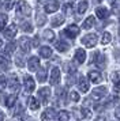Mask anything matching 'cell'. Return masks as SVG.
I'll list each match as a JSON object with an SVG mask.
<instances>
[{"instance_id":"obj_1","label":"cell","mask_w":120,"mask_h":121,"mask_svg":"<svg viewBox=\"0 0 120 121\" xmlns=\"http://www.w3.org/2000/svg\"><path fill=\"white\" fill-rule=\"evenodd\" d=\"M16 12H18V17H30V14H32V7L27 4V1L19 0Z\"/></svg>"},{"instance_id":"obj_2","label":"cell","mask_w":120,"mask_h":121,"mask_svg":"<svg viewBox=\"0 0 120 121\" xmlns=\"http://www.w3.org/2000/svg\"><path fill=\"white\" fill-rule=\"evenodd\" d=\"M97 41H98V37L97 34H87V35H85L83 38H82V44L85 45L86 48H94L96 45H97Z\"/></svg>"},{"instance_id":"obj_3","label":"cell","mask_w":120,"mask_h":121,"mask_svg":"<svg viewBox=\"0 0 120 121\" xmlns=\"http://www.w3.org/2000/svg\"><path fill=\"white\" fill-rule=\"evenodd\" d=\"M16 33H18V26H16L15 23L8 25V27H5L4 31H3V34H4V37L7 39H12L14 37H15Z\"/></svg>"},{"instance_id":"obj_4","label":"cell","mask_w":120,"mask_h":121,"mask_svg":"<svg viewBox=\"0 0 120 121\" xmlns=\"http://www.w3.org/2000/svg\"><path fill=\"white\" fill-rule=\"evenodd\" d=\"M106 94H108V88L104 87V86H101V87H97V88L93 90L92 97L94 99H97V101H101L104 97H106Z\"/></svg>"},{"instance_id":"obj_5","label":"cell","mask_w":120,"mask_h":121,"mask_svg":"<svg viewBox=\"0 0 120 121\" xmlns=\"http://www.w3.org/2000/svg\"><path fill=\"white\" fill-rule=\"evenodd\" d=\"M61 34L67 35L68 38H75L76 35L79 34V27H78L76 25H70V26H67V29H65Z\"/></svg>"},{"instance_id":"obj_6","label":"cell","mask_w":120,"mask_h":121,"mask_svg":"<svg viewBox=\"0 0 120 121\" xmlns=\"http://www.w3.org/2000/svg\"><path fill=\"white\" fill-rule=\"evenodd\" d=\"M59 82H60V69L57 68V67H53L52 71H51L49 83H51L52 86H56V84H59Z\"/></svg>"},{"instance_id":"obj_7","label":"cell","mask_w":120,"mask_h":121,"mask_svg":"<svg viewBox=\"0 0 120 121\" xmlns=\"http://www.w3.org/2000/svg\"><path fill=\"white\" fill-rule=\"evenodd\" d=\"M19 48L22 49V52L23 53H27V52H30V49H32V41H30V38H27V37H22V38H19Z\"/></svg>"},{"instance_id":"obj_8","label":"cell","mask_w":120,"mask_h":121,"mask_svg":"<svg viewBox=\"0 0 120 121\" xmlns=\"http://www.w3.org/2000/svg\"><path fill=\"white\" fill-rule=\"evenodd\" d=\"M59 1L57 0H51V1H48L46 4H45V7H44V10H45V12H48V14H52V12H56L57 10H59Z\"/></svg>"},{"instance_id":"obj_9","label":"cell","mask_w":120,"mask_h":121,"mask_svg":"<svg viewBox=\"0 0 120 121\" xmlns=\"http://www.w3.org/2000/svg\"><path fill=\"white\" fill-rule=\"evenodd\" d=\"M23 83H25V91H26V93H33V91H34L36 83H34V80H33L32 76H25Z\"/></svg>"},{"instance_id":"obj_10","label":"cell","mask_w":120,"mask_h":121,"mask_svg":"<svg viewBox=\"0 0 120 121\" xmlns=\"http://www.w3.org/2000/svg\"><path fill=\"white\" fill-rule=\"evenodd\" d=\"M38 67H40V59L36 57V56L30 57V59H29V63H27V68H29V71L30 72L37 71Z\"/></svg>"},{"instance_id":"obj_11","label":"cell","mask_w":120,"mask_h":121,"mask_svg":"<svg viewBox=\"0 0 120 121\" xmlns=\"http://www.w3.org/2000/svg\"><path fill=\"white\" fill-rule=\"evenodd\" d=\"M38 97L41 98L42 104H46L48 99H49V97H51V88H48V87L40 88V90H38Z\"/></svg>"},{"instance_id":"obj_12","label":"cell","mask_w":120,"mask_h":121,"mask_svg":"<svg viewBox=\"0 0 120 121\" xmlns=\"http://www.w3.org/2000/svg\"><path fill=\"white\" fill-rule=\"evenodd\" d=\"M93 61L96 63V65L100 67V68H104L105 67V57H104L100 52H96L93 55Z\"/></svg>"},{"instance_id":"obj_13","label":"cell","mask_w":120,"mask_h":121,"mask_svg":"<svg viewBox=\"0 0 120 121\" xmlns=\"http://www.w3.org/2000/svg\"><path fill=\"white\" fill-rule=\"evenodd\" d=\"M8 87L11 90H18V87H19V79L16 78L15 73H11L8 76Z\"/></svg>"},{"instance_id":"obj_14","label":"cell","mask_w":120,"mask_h":121,"mask_svg":"<svg viewBox=\"0 0 120 121\" xmlns=\"http://www.w3.org/2000/svg\"><path fill=\"white\" fill-rule=\"evenodd\" d=\"M41 118L42 120H55V118H57V113L53 109H46L41 114Z\"/></svg>"},{"instance_id":"obj_15","label":"cell","mask_w":120,"mask_h":121,"mask_svg":"<svg viewBox=\"0 0 120 121\" xmlns=\"http://www.w3.org/2000/svg\"><path fill=\"white\" fill-rule=\"evenodd\" d=\"M78 87H79V90H81L82 93H87V91H89V82H87L86 78H83V76L79 78Z\"/></svg>"},{"instance_id":"obj_16","label":"cell","mask_w":120,"mask_h":121,"mask_svg":"<svg viewBox=\"0 0 120 121\" xmlns=\"http://www.w3.org/2000/svg\"><path fill=\"white\" fill-rule=\"evenodd\" d=\"M86 60V53H85V50L83 49H76L75 52V61L78 64H82V63H85Z\"/></svg>"},{"instance_id":"obj_17","label":"cell","mask_w":120,"mask_h":121,"mask_svg":"<svg viewBox=\"0 0 120 121\" xmlns=\"http://www.w3.org/2000/svg\"><path fill=\"white\" fill-rule=\"evenodd\" d=\"M89 79L93 83H100L102 80V76H101V73L98 71H90L89 72Z\"/></svg>"},{"instance_id":"obj_18","label":"cell","mask_w":120,"mask_h":121,"mask_svg":"<svg viewBox=\"0 0 120 121\" xmlns=\"http://www.w3.org/2000/svg\"><path fill=\"white\" fill-rule=\"evenodd\" d=\"M96 15H97L100 19H106L109 17V11L105 8V7H98L96 10Z\"/></svg>"},{"instance_id":"obj_19","label":"cell","mask_w":120,"mask_h":121,"mask_svg":"<svg viewBox=\"0 0 120 121\" xmlns=\"http://www.w3.org/2000/svg\"><path fill=\"white\" fill-rule=\"evenodd\" d=\"M40 56L44 57V59H49V57L52 56V49H51L49 46H42V48H40Z\"/></svg>"},{"instance_id":"obj_20","label":"cell","mask_w":120,"mask_h":121,"mask_svg":"<svg viewBox=\"0 0 120 121\" xmlns=\"http://www.w3.org/2000/svg\"><path fill=\"white\" fill-rule=\"evenodd\" d=\"M37 78H38V82L44 83L46 80V67H41V69H37Z\"/></svg>"},{"instance_id":"obj_21","label":"cell","mask_w":120,"mask_h":121,"mask_svg":"<svg viewBox=\"0 0 120 121\" xmlns=\"http://www.w3.org/2000/svg\"><path fill=\"white\" fill-rule=\"evenodd\" d=\"M55 48L59 50V52H65V50H68L70 45L67 44V42H64V41H57V42L55 44Z\"/></svg>"},{"instance_id":"obj_22","label":"cell","mask_w":120,"mask_h":121,"mask_svg":"<svg viewBox=\"0 0 120 121\" xmlns=\"http://www.w3.org/2000/svg\"><path fill=\"white\" fill-rule=\"evenodd\" d=\"M15 102H16V95H7L5 97V101H4V105L7 106V108H12L14 105H15Z\"/></svg>"},{"instance_id":"obj_23","label":"cell","mask_w":120,"mask_h":121,"mask_svg":"<svg viewBox=\"0 0 120 121\" xmlns=\"http://www.w3.org/2000/svg\"><path fill=\"white\" fill-rule=\"evenodd\" d=\"M46 22V17H45V14L42 12H37V15H36V23H37V26H44Z\"/></svg>"},{"instance_id":"obj_24","label":"cell","mask_w":120,"mask_h":121,"mask_svg":"<svg viewBox=\"0 0 120 121\" xmlns=\"http://www.w3.org/2000/svg\"><path fill=\"white\" fill-rule=\"evenodd\" d=\"M27 102H29V108H30V110H37L38 108H40V102H38V99L34 98V97H30Z\"/></svg>"},{"instance_id":"obj_25","label":"cell","mask_w":120,"mask_h":121,"mask_svg":"<svg viewBox=\"0 0 120 121\" xmlns=\"http://www.w3.org/2000/svg\"><path fill=\"white\" fill-rule=\"evenodd\" d=\"M10 68V61L4 56H0V71H7Z\"/></svg>"},{"instance_id":"obj_26","label":"cell","mask_w":120,"mask_h":121,"mask_svg":"<svg viewBox=\"0 0 120 121\" xmlns=\"http://www.w3.org/2000/svg\"><path fill=\"white\" fill-rule=\"evenodd\" d=\"M15 49H16V44L15 42H10V44H7V46H5L4 53L5 55H8V56H11L12 53H14V50Z\"/></svg>"},{"instance_id":"obj_27","label":"cell","mask_w":120,"mask_h":121,"mask_svg":"<svg viewBox=\"0 0 120 121\" xmlns=\"http://www.w3.org/2000/svg\"><path fill=\"white\" fill-rule=\"evenodd\" d=\"M61 23H64V17H63V15H57V17H55L53 19H52V26H53V27H57Z\"/></svg>"},{"instance_id":"obj_28","label":"cell","mask_w":120,"mask_h":121,"mask_svg":"<svg viewBox=\"0 0 120 121\" xmlns=\"http://www.w3.org/2000/svg\"><path fill=\"white\" fill-rule=\"evenodd\" d=\"M94 22H96V19H94V17H89L85 21V23H83V29H90V27H93L94 26Z\"/></svg>"},{"instance_id":"obj_29","label":"cell","mask_w":120,"mask_h":121,"mask_svg":"<svg viewBox=\"0 0 120 121\" xmlns=\"http://www.w3.org/2000/svg\"><path fill=\"white\" fill-rule=\"evenodd\" d=\"M15 3H16V0H4V3H3V8H4L5 11H10L11 8L14 7Z\"/></svg>"},{"instance_id":"obj_30","label":"cell","mask_w":120,"mask_h":121,"mask_svg":"<svg viewBox=\"0 0 120 121\" xmlns=\"http://www.w3.org/2000/svg\"><path fill=\"white\" fill-rule=\"evenodd\" d=\"M7 23H8V17L5 14H0V31L5 27Z\"/></svg>"},{"instance_id":"obj_31","label":"cell","mask_w":120,"mask_h":121,"mask_svg":"<svg viewBox=\"0 0 120 121\" xmlns=\"http://www.w3.org/2000/svg\"><path fill=\"white\" fill-rule=\"evenodd\" d=\"M42 37L46 39V41H53L55 39V33L52 31V30H45V31L42 33Z\"/></svg>"},{"instance_id":"obj_32","label":"cell","mask_w":120,"mask_h":121,"mask_svg":"<svg viewBox=\"0 0 120 121\" xmlns=\"http://www.w3.org/2000/svg\"><path fill=\"white\" fill-rule=\"evenodd\" d=\"M111 39H112V34L108 33V31H105V33H104V35H102V38H101V44L106 45V44H109V42H111Z\"/></svg>"},{"instance_id":"obj_33","label":"cell","mask_w":120,"mask_h":121,"mask_svg":"<svg viewBox=\"0 0 120 121\" xmlns=\"http://www.w3.org/2000/svg\"><path fill=\"white\" fill-rule=\"evenodd\" d=\"M87 7H89V3H87V1H81V3L78 4V12H79V14H83V12L87 10Z\"/></svg>"},{"instance_id":"obj_34","label":"cell","mask_w":120,"mask_h":121,"mask_svg":"<svg viewBox=\"0 0 120 121\" xmlns=\"http://www.w3.org/2000/svg\"><path fill=\"white\" fill-rule=\"evenodd\" d=\"M21 29L23 30V31H26V33H30V31H33V26H32L29 22H22V23H21Z\"/></svg>"},{"instance_id":"obj_35","label":"cell","mask_w":120,"mask_h":121,"mask_svg":"<svg viewBox=\"0 0 120 121\" xmlns=\"http://www.w3.org/2000/svg\"><path fill=\"white\" fill-rule=\"evenodd\" d=\"M57 118H59V120H61V121H67L68 118H70V114H68L65 110H61L59 114H57Z\"/></svg>"},{"instance_id":"obj_36","label":"cell","mask_w":120,"mask_h":121,"mask_svg":"<svg viewBox=\"0 0 120 121\" xmlns=\"http://www.w3.org/2000/svg\"><path fill=\"white\" fill-rule=\"evenodd\" d=\"M63 12L67 14V15H70L71 12H72V4L71 3H65L64 6H63Z\"/></svg>"},{"instance_id":"obj_37","label":"cell","mask_w":120,"mask_h":121,"mask_svg":"<svg viewBox=\"0 0 120 121\" xmlns=\"http://www.w3.org/2000/svg\"><path fill=\"white\" fill-rule=\"evenodd\" d=\"M64 71L68 72V73H74V72L76 71V68L74 67V64H71V63H68V64H65L64 67Z\"/></svg>"},{"instance_id":"obj_38","label":"cell","mask_w":120,"mask_h":121,"mask_svg":"<svg viewBox=\"0 0 120 121\" xmlns=\"http://www.w3.org/2000/svg\"><path fill=\"white\" fill-rule=\"evenodd\" d=\"M5 86H7V79H5V76L0 75V91H3L5 88Z\"/></svg>"},{"instance_id":"obj_39","label":"cell","mask_w":120,"mask_h":121,"mask_svg":"<svg viewBox=\"0 0 120 121\" xmlns=\"http://www.w3.org/2000/svg\"><path fill=\"white\" fill-rule=\"evenodd\" d=\"M112 4H113V7H112L113 14H119L120 12V1H113Z\"/></svg>"},{"instance_id":"obj_40","label":"cell","mask_w":120,"mask_h":121,"mask_svg":"<svg viewBox=\"0 0 120 121\" xmlns=\"http://www.w3.org/2000/svg\"><path fill=\"white\" fill-rule=\"evenodd\" d=\"M112 82L113 83L120 82V71H115L113 73H112Z\"/></svg>"},{"instance_id":"obj_41","label":"cell","mask_w":120,"mask_h":121,"mask_svg":"<svg viewBox=\"0 0 120 121\" xmlns=\"http://www.w3.org/2000/svg\"><path fill=\"white\" fill-rule=\"evenodd\" d=\"M70 98H71V101H74V102H78L79 101V94L76 93V91H72V93L70 94Z\"/></svg>"},{"instance_id":"obj_42","label":"cell","mask_w":120,"mask_h":121,"mask_svg":"<svg viewBox=\"0 0 120 121\" xmlns=\"http://www.w3.org/2000/svg\"><path fill=\"white\" fill-rule=\"evenodd\" d=\"M56 95H57V97H59L60 99L61 98H64V95H65V90L64 88H57V90H56Z\"/></svg>"},{"instance_id":"obj_43","label":"cell","mask_w":120,"mask_h":121,"mask_svg":"<svg viewBox=\"0 0 120 121\" xmlns=\"http://www.w3.org/2000/svg\"><path fill=\"white\" fill-rule=\"evenodd\" d=\"M81 112H82V117H86V118H89V117L92 116V113H90V112H89L86 108H82Z\"/></svg>"},{"instance_id":"obj_44","label":"cell","mask_w":120,"mask_h":121,"mask_svg":"<svg viewBox=\"0 0 120 121\" xmlns=\"http://www.w3.org/2000/svg\"><path fill=\"white\" fill-rule=\"evenodd\" d=\"M15 63H16V65L18 67H23V57H19V56H18V57H16V60H15Z\"/></svg>"},{"instance_id":"obj_45","label":"cell","mask_w":120,"mask_h":121,"mask_svg":"<svg viewBox=\"0 0 120 121\" xmlns=\"http://www.w3.org/2000/svg\"><path fill=\"white\" fill-rule=\"evenodd\" d=\"M115 116H116V118H119L120 120V106L116 108V110H115Z\"/></svg>"},{"instance_id":"obj_46","label":"cell","mask_w":120,"mask_h":121,"mask_svg":"<svg viewBox=\"0 0 120 121\" xmlns=\"http://www.w3.org/2000/svg\"><path fill=\"white\" fill-rule=\"evenodd\" d=\"M115 90H117V91H119V90H120V82L115 83Z\"/></svg>"},{"instance_id":"obj_47","label":"cell","mask_w":120,"mask_h":121,"mask_svg":"<svg viewBox=\"0 0 120 121\" xmlns=\"http://www.w3.org/2000/svg\"><path fill=\"white\" fill-rule=\"evenodd\" d=\"M3 118H4V114H3V113L0 112V120H3Z\"/></svg>"},{"instance_id":"obj_48","label":"cell","mask_w":120,"mask_h":121,"mask_svg":"<svg viewBox=\"0 0 120 121\" xmlns=\"http://www.w3.org/2000/svg\"><path fill=\"white\" fill-rule=\"evenodd\" d=\"M1 45H3V41H1V38H0V46H1Z\"/></svg>"},{"instance_id":"obj_49","label":"cell","mask_w":120,"mask_h":121,"mask_svg":"<svg viewBox=\"0 0 120 121\" xmlns=\"http://www.w3.org/2000/svg\"><path fill=\"white\" fill-rule=\"evenodd\" d=\"M108 1H109V3H113L115 0H108Z\"/></svg>"},{"instance_id":"obj_50","label":"cell","mask_w":120,"mask_h":121,"mask_svg":"<svg viewBox=\"0 0 120 121\" xmlns=\"http://www.w3.org/2000/svg\"><path fill=\"white\" fill-rule=\"evenodd\" d=\"M119 34H120V33H119Z\"/></svg>"}]
</instances>
